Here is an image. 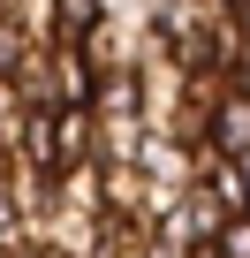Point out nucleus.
Returning a JSON list of instances; mask_svg holds the SVG:
<instances>
[{"label":"nucleus","mask_w":250,"mask_h":258,"mask_svg":"<svg viewBox=\"0 0 250 258\" xmlns=\"http://www.w3.org/2000/svg\"><path fill=\"white\" fill-rule=\"evenodd\" d=\"M61 23H68V31H84V23H91V0H61Z\"/></svg>","instance_id":"obj_1"},{"label":"nucleus","mask_w":250,"mask_h":258,"mask_svg":"<svg viewBox=\"0 0 250 258\" xmlns=\"http://www.w3.org/2000/svg\"><path fill=\"white\" fill-rule=\"evenodd\" d=\"M227 258H250V220H235V228H227Z\"/></svg>","instance_id":"obj_2"},{"label":"nucleus","mask_w":250,"mask_h":258,"mask_svg":"<svg viewBox=\"0 0 250 258\" xmlns=\"http://www.w3.org/2000/svg\"><path fill=\"white\" fill-rule=\"evenodd\" d=\"M8 228H16V205H8V198H0V235H8Z\"/></svg>","instance_id":"obj_3"},{"label":"nucleus","mask_w":250,"mask_h":258,"mask_svg":"<svg viewBox=\"0 0 250 258\" xmlns=\"http://www.w3.org/2000/svg\"><path fill=\"white\" fill-rule=\"evenodd\" d=\"M8 106H16V84H8V76H0V114H8Z\"/></svg>","instance_id":"obj_4"}]
</instances>
